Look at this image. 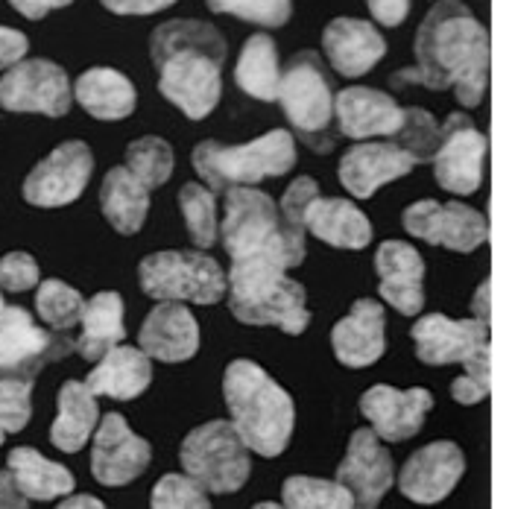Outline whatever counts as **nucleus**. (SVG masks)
<instances>
[{
    "mask_svg": "<svg viewBox=\"0 0 512 509\" xmlns=\"http://www.w3.org/2000/svg\"><path fill=\"white\" fill-rule=\"evenodd\" d=\"M416 167L393 141H360L340 161V182L357 199H369L378 188L407 176Z\"/></svg>",
    "mask_w": 512,
    "mask_h": 509,
    "instance_id": "obj_21",
    "label": "nucleus"
},
{
    "mask_svg": "<svg viewBox=\"0 0 512 509\" xmlns=\"http://www.w3.org/2000/svg\"><path fill=\"white\" fill-rule=\"evenodd\" d=\"M94 170V156L82 141H65L30 170L24 199L39 208H59L82 196Z\"/></svg>",
    "mask_w": 512,
    "mask_h": 509,
    "instance_id": "obj_14",
    "label": "nucleus"
},
{
    "mask_svg": "<svg viewBox=\"0 0 512 509\" xmlns=\"http://www.w3.org/2000/svg\"><path fill=\"white\" fill-rule=\"evenodd\" d=\"M6 466L12 471L18 489L30 501H53V498H65L74 492V474L65 466L41 457L33 448H15Z\"/></svg>",
    "mask_w": 512,
    "mask_h": 509,
    "instance_id": "obj_31",
    "label": "nucleus"
},
{
    "mask_svg": "<svg viewBox=\"0 0 512 509\" xmlns=\"http://www.w3.org/2000/svg\"><path fill=\"white\" fill-rule=\"evenodd\" d=\"M474 316L480 319V322H492V284L489 281H483L480 287H477V293H474Z\"/></svg>",
    "mask_w": 512,
    "mask_h": 509,
    "instance_id": "obj_49",
    "label": "nucleus"
},
{
    "mask_svg": "<svg viewBox=\"0 0 512 509\" xmlns=\"http://www.w3.org/2000/svg\"><path fill=\"white\" fill-rule=\"evenodd\" d=\"M126 167L153 191L161 188L173 173V150L164 138L147 135L126 147Z\"/></svg>",
    "mask_w": 512,
    "mask_h": 509,
    "instance_id": "obj_38",
    "label": "nucleus"
},
{
    "mask_svg": "<svg viewBox=\"0 0 512 509\" xmlns=\"http://www.w3.org/2000/svg\"><path fill=\"white\" fill-rule=\"evenodd\" d=\"M278 103L290 120V126L302 135L305 144H311L319 153L334 147V141H337L334 138L337 94L331 88L325 62L316 53L302 50L284 65Z\"/></svg>",
    "mask_w": 512,
    "mask_h": 509,
    "instance_id": "obj_7",
    "label": "nucleus"
},
{
    "mask_svg": "<svg viewBox=\"0 0 512 509\" xmlns=\"http://www.w3.org/2000/svg\"><path fill=\"white\" fill-rule=\"evenodd\" d=\"M179 208H182V217H185V226H188V235L197 246H211L217 235H220V226H217V202H214V191L197 185V182H188L182 191H179Z\"/></svg>",
    "mask_w": 512,
    "mask_h": 509,
    "instance_id": "obj_36",
    "label": "nucleus"
},
{
    "mask_svg": "<svg viewBox=\"0 0 512 509\" xmlns=\"http://www.w3.org/2000/svg\"><path fill=\"white\" fill-rule=\"evenodd\" d=\"M82 331H79L77 352L85 360H100L115 346H120L126 328H123V299L118 293H97L91 302H85L82 311Z\"/></svg>",
    "mask_w": 512,
    "mask_h": 509,
    "instance_id": "obj_32",
    "label": "nucleus"
},
{
    "mask_svg": "<svg viewBox=\"0 0 512 509\" xmlns=\"http://www.w3.org/2000/svg\"><path fill=\"white\" fill-rule=\"evenodd\" d=\"M337 129L346 138H393L404 123V109L390 94L352 85L337 94Z\"/></svg>",
    "mask_w": 512,
    "mask_h": 509,
    "instance_id": "obj_22",
    "label": "nucleus"
},
{
    "mask_svg": "<svg viewBox=\"0 0 512 509\" xmlns=\"http://www.w3.org/2000/svg\"><path fill=\"white\" fill-rule=\"evenodd\" d=\"M74 349L71 337L44 331L24 308H6L0 316V378L33 381L47 363Z\"/></svg>",
    "mask_w": 512,
    "mask_h": 509,
    "instance_id": "obj_10",
    "label": "nucleus"
},
{
    "mask_svg": "<svg viewBox=\"0 0 512 509\" xmlns=\"http://www.w3.org/2000/svg\"><path fill=\"white\" fill-rule=\"evenodd\" d=\"M39 284V264L27 252H9L0 258V287L9 293H24Z\"/></svg>",
    "mask_w": 512,
    "mask_h": 509,
    "instance_id": "obj_42",
    "label": "nucleus"
},
{
    "mask_svg": "<svg viewBox=\"0 0 512 509\" xmlns=\"http://www.w3.org/2000/svg\"><path fill=\"white\" fill-rule=\"evenodd\" d=\"M182 466L185 474L197 480L205 492L229 495L246 483L252 460H249V445L240 439L235 425L208 422L185 436Z\"/></svg>",
    "mask_w": 512,
    "mask_h": 509,
    "instance_id": "obj_9",
    "label": "nucleus"
},
{
    "mask_svg": "<svg viewBox=\"0 0 512 509\" xmlns=\"http://www.w3.org/2000/svg\"><path fill=\"white\" fill-rule=\"evenodd\" d=\"M30 392H33V381L0 378V445L9 433L27 428V422L33 416Z\"/></svg>",
    "mask_w": 512,
    "mask_h": 509,
    "instance_id": "obj_40",
    "label": "nucleus"
},
{
    "mask_svg": "<svg viewBox=\"0 0 512 509\" xmlns=\"http://www.w3.org/2000/svg\"><path fill=\"white\" fill-rule=\"evenodd\" d=\"M431 407H434V395L422 387L395 390L387 384H378L363 392L360 398V413L369 419L378 439H387V442H404L416 436L422 431Z\"/></svg>",
    "mask_w": 512,
    "mask_h": 509,
    "instance_id": "obj_19",
    "label": "nucleus"
},
{
    "mask_svg": "<svg viewBox=\"0 0 512 509\" xmlns=\"http://www.w3.org/2000/svg\"><path fill=\"white\" fill-rule=\"evenodd\" d=\"M100 205H103L106 220L118 229L120 235H135L147 220L150 188L126 164L112 167L100 188Z\"/></svg>",
    "mask_w": 512,
    "mask_h": 509,
    "instance_id": "obj_29",
    "label": "nucleus"
},
{
    "mask_svg": "<svg viewBox=\"0 0 512 509\" xmlns=\"http://www.w3.org/2000/svg\"><path fill=\"white\" fill-rule=\"evenodd\" d=\"M141 352L161 363H182L199 349V325L182 302H161L141 325Z\"/></svg>",
    "mask_w": 512,
    "mask_h": 509,
    "instance_id": "obj_24",
    "label": "nucleus"
},
{
    "mask_svg": "<svg viewBox=\"0 0 512 509\" xmlns=\"http://www.w3.org/2000/svg\"><path fill=\"white\" fill-rule=\"evenodd\" d=\"M77 103L97 120H123L135 112V85L115 68H91L74 85Z\"/></svg>",
    "mask_w": 512,
    "mask_h": 509,
    "instance_id": "obj_28",
    "label": "nucleus"
},
{
    "mask_svg": "<svg viewBox=\"0 0 512 509\" xmlns=\"http://www.w3.org/2000/svg\"><path fill=\"white\" fill-rule=\"evenodd\" d=\"M314 199H319V185H316L311 176H302L296 179L287 191H284V199H281V214L290 226L302 229L305 232V217H308V208L314 205Z\"/></svg>",
    "mask_w": 512,
    "mask_h": 509,
    "instance_id": "obj_43",
    "label": "nucleus"
},
{
    "mask_svg": "<svg viewBox=\"0 0 512 509\" xmlns=\"http://www.w3.org/2000/svg\"><path fill=\"white\" fill-rule=\"evenodd\" d=\"M150 466V442L129 431L126 419L109 413L94 433L91 471L106 486H126Z\"/></svg>",
    "mask_w": 512,
    "mask_h": 509,
    "instance_id": "obj_17",
    "label": "nucleus"
},
{
    "mask_svg": "<svg viewBox=\"0 0 512 509\" xmlns=\"http://www.w3.org/2000/svg\"><path fill=\"white\" fill-rule=\"evenodd\" d=\"M466 471V457L457 442L439 439L419 448L398 474V489L413 504H439L445 501Z\"/></svg>",
    "mask_w": 512,
    "mask_h": 509,
    "instance_id": "obj_15",
    "label": "nucleus"
},
{
    "mask_svg": "<svg viewBox=\"0 0 512 509\" xmlns=\"http://www.w3.org/2000/svg\"><path fill=\"white\" fill-rule=\"evenodd\" d=\"M74 88L68 74L47 59L12 65L0 79V106L9 112H39L47 118L68 115Z\"/></svg>",
    "mask_w": 512,
    "mask_h": 509,
    "instance_id": "obj_11",
    "label": "nucleus"
},
{
    "mask_svg": "<svg viewBox=\"0 0 512 509\" xmlns=\"http://www.w3.org/2000/svg\"><path fill=\"white\" fill-rule=\"evenodd\" d=\"M331 346L343 366H372L384 349V308L375 299H357L355 308L331 331Z\"/></svg>",
    "mask_w": 512,
    "mask_h": 509,
    "instance_id": "obj_25",
    "label": "nucleus"
},
{
    "mask_svg": "<svg viewBox=\"0 0 512 509\" xmlns=\"http://www.w3.org/2000/svg\"><path fill=\"white\" fill-rule=\"evenodd\" d=\"M416 357L428 366L466 363L474 352L489 346V325L472 319H448L445 314L422 316L413 325Z\"/></svg>",
    "mask_w": 512,
    "mask_h": 509,
    "instance_id": "obj_18",
    "label": "nucleus"
},
{
    "mask_svg": "<svg viewBox=\"0 0 512 509\" xmlns=\"http://www.w3.org/2000/svg\"><path fill=\"white\" fill-rule=\"evenodd\" d=\"M305 229L337 249H366L372 243V226L366 214L349 199H314L305 217Z\"/></svg>",
    "mask_w": 512,
    "mask_h": 509,
    "instance_id": "obj_27",
    "label": "nucleus"
},
{
    "mask_svg": "<svg viewBox=\"0 0 512 509\" xmlns=\"http://www.w3.org/2000/svg\"><path fill=\"white\" fill-rule=\"evenodd\" d=\"M393 457L372 428H357L349 439L337 480L352 492L355 509H378L393 486Z\"/></svg>",
    "mask_w": 512,
    "mask_h": 509,
    "instance_id": "obj_16",
    "label": "nucleus"
},
{
    "mask_svg": "<svg viewBox=\"0 0 512 509\" xmlns=\"http://www.w3.org/2000/svg\"><path fill=\"white\" fill-rule=\"evenodd\" d=\"M27 495L18 489L12 471H0V509H27Z\"/></svg>",
    "mask_w": 512,
    "mask_h": 509,
    "instance_id": "obj_47",
    "label": "nucleus"
},
{
    "mask_svg": "<svg viewBox=\"0 0 512 509\" xmlns=\"http://www.w3.org/2000/svg\"><path fill=\"white\" fill-rule=\"evenodd\" d=\"M150 56L158 68V91L191 120L208 118L220 103V68L226 41L202 21H167L150 39Z\"/></svg>",
    "mask_w": 512,
    "mask_h": 509,
    "instance_id": "obj_2",
    "label": "nucleus"
},
{
    "mask_svg": "<svg viewBox=\"0 0 512 509\" xmlns=\"http://www.w3.org/2000/svg\"><path fill=\"white\" fill-rule=\"evenodd\" d=\"M375 270L381 278V299L398 314L416 316L425 308V261L401 240H384L375 255Z\"/></svg>",
    "mask_w": 512,
    "mask_h": 509,
    "instance_id": "obj_20",
    "label": "nucleus"
},
{
    "mask_svg": "<svg viewBox=\"0 0 512 509\" xmlns=\"http://www.w3.org/2000/svg\"><path fill=\"white\" fill-rule=\"evenodd\" d=\"M439 138H442V126L436 123L434 115L428 109L410 106L404 109V123L390 141L398 144L407 156H413L416 164H422V161H434Z\"/></svg>",
    "mask_w": 512,
    "mask_h": 509,
    "instance_id": "obj_37",
    "label": "nucleus"
},
{
    "mask_svg": "<svg viewBox=\"0 0 512 509\" xmlns=\"http://www.w3.org/2000/svg\"><path fill=\"white\" fill-rule=\"evenodd\" d=\"M150 509H211L205 489L188 474H164L153 489Z\"/></svg>",
    "mask_w": 512,
    "mask_h": 509,
    "instance_id": "obj_41",
    "label": "nucleus"
},
{
    "mask_svg": "<svg viewBox=\"0 0 512 509\" xmlns=\"http://www.w3.org/2000/svg\"><path fill=\"white\" fill-rule=\"evenodd\" d=\"M97 416H100L97 398L88 390V384L68 381L59 390V416L50 428V442L59 451L74 454L91 439V433L97 431Z\"/></svg>",
    "mask_w": 512,
    "mask_h": 509,
    "instance_id": "obj_30",
    "label": "nucleus"
},
{
    "mask_svg": "<svg viewBox=\"0 0 512 509\" xmlns=\"http://www.w3.org/2000/svg\"><path fill=\"white\" fill-rule=\"evenodd\" d=\"M3 311H6V305H3V296H0V316H3Z\"/></svg>",
    "mask_w": 512,
    "mask_h": 509,
    "instance_id": "obj_52",
    "label": "nucleus"
},
{
    "mask_svg": "<svg viewBox=\"0 0 512 509\" xmlns=\"http://www.w3.org/2000/svg\"><path fill=\"white\" fill-rule=\"evenodd\" d=\"M270 261H232L229 308L246 325H276L284 334H302L311 322L305 287Z\"/></svg>",
    "mask_w": 512,
    "mask_h": 509,
    "instance_id": "obj_5",
    "label": "nucleus"
},
{
    "mask_svg": "<svg viewBox=\"0 0 512 509\" xmlns=\"http://www.w3.org/2000/svg\"><path fill=\"white\" fill-rule=\"evenodd\" d=\"M223 395L232 413V425L249 445V451L261 457H278L287 448L296 422L293 401L258 363H229L223 378Z\"/></svg>",
    "mask_w": 512,
    "mask_h": 509,
    "instance_id": "obj_3",
    "label": "nucleus"
},
{
    "mask_svg": "<svg viewBox=\"0 0 512 509\" xmlns=\"http://www.w3.org/2000/svg\"><path fill=\"white\" fill-rule=\"evenodd\" d=\"M220 232L232 261H270L290 270L305 258V232L284 220L273 196L255 188H232L226 194Z\"/></svg>",
    "mask_w": 512,
    "mask_h": 509,
    "instance_id": "obj_4",
    "label": "nucleus"
},
{
    "mask_svg": "<svg viewBox=\"0 0 512 509\" xmlns=\"http://www.w3.org/2000/svg\"><path fill=\"white\" fill-rule=\"evenodd\" d=\"M36 308H39L41 319L53 331H71L74 325L82 322L85 299L79 296L74 287H68L65 281L47 278V281H41L39 293H36Z\"/></svg>",
    "mask_w": 512,
    "mask_h": 509,
    "instance_id": "obj_35",
    "label": "nucleus"
},
{
    "mask_svg": "<svg viewBox=\"0 0 512 509\" xmlns=\"http://www.w3.org/2000/svg\"><path fill=\"white\" fill-rule=\"evenodd\" d=\"M284 509H355L352 492L337 480H319V477H287L281 486Z\"/></svg>",
    "mask_w": 512,
    "mask_h": 509,
    "instance_id": "obj_34",
    "label": "nucleus"
},
{
    "mask_svg": "<svg viewBox=\"0 0 512 509\" xmlns=\"http://www.w3.org/2000/svg\"><path fill=\"white\" fill-rule=\"evenodd\" d=\"M489 141L469 115H448L442 123V138L434 156V173L439 188L448 194L469 196L480 188L486 170Z\"/></svg>",
    "mask_w": 512,
    "mask_h": 509,
    "instance_id": "obj_13",
    "label": "nucleus"
},
{
    "mask_svg": "<svg viewBox=\"0 0 512 509\" xmlns=\"http://www.w3.org/2000/svg\"><path fill=\"white\" fill-rule=\"evenodd\" d=\"M296 164L293 135L284 129H273L252 144L223 147L214 141H202L194 150V167L199 179L217 194H229L232 188H246L270 176H284Z\"/></svg>",
    "mask_w": 512,
    "mask_h": 509,
    "instance_id": "obj_6",
    "label": "nucleus"
},
{
    "mask_svg": "<svg viewBox=\"0 0 512 509\" xmlns=\"http://www.w3.org/2000/svg\"><path fill=\"white\" fill-rule=\"evenodd\" d=\"M205 6L211 12L237 15V18H243L249 24H261V27H284L293 15L290 0H205Z\"/></svg>",
    "mask_w": 512,
    "mask_h": 509,
    "instance_id": "obj_39",
    "label": "nucleus"
},
{
    "mask_svg": "<svg viewBox=\"0 0 512 509\" xmlns=\"http://www.w3.org/2000/svg\"><path fill=\"white\" fill-rule=\"evenodd\" d=\"M492 47L489 30L474 18L466 3L439 0L416 33V65L393 77V85L416 82L431 91H454L457 103L474 109L489 88Z\"/></svg>",
    "mask_w": 512,
    "mask_h": 509,
    "instance_id": "obj_1",
    "label": "nucleus"
},
{
    "mask_svg": "<svg viewBox=\"0 0 512 509\" xmlns=\"http://www.w3.org/2000/svg\"><path fill=\"white\" fill-rule=\"evenodd\" d=\"M56 509H106V507H103V501H97V498H91V495H71V498H65V501H62Z\"/></svg>",
    "mask_w": 512,
    "mask_h": 509,
    "instance_id": "obj_50",
    "label": "nucleus"
},
{
    "mask_svg": "<svg viewBox=\"0 0 512 509\" xmlns=\"http://www.w3.org/2000/svg\"><path fill=\"white\" fill-rule=\"evenodd\" d=\"M9 3H12V9H18L24 18L39 21V18H44L47 12L62 9V6H71L74 0H9Z\"/></svg>",
    "mask_w": 512,
    "mask_h": 509,
    "instance_id": "obj_48",
    "label": "nucleus"
},
{
    "mask_svg": "<svg viewBox=\"0 0 512 509\" xmlns=\"http://www.w3.org/2000/svg\"><path fill=\"white\" fill-rule=\"evenodd\" d=\"M322 47L340 77L369 74L387 53V41L378 27L360 18H334L322 33Z\"/></svg>",
    "mask_w": 512,
    "mask_h": 509,
    "instance_id": "obj_23",
    "label": "nucleus"
},
{
    "mask_svg": "<svg viewBox=\"0 0 512 509\" xmlns=\"http://www.w3.org/2000/svg\"><path fill=\"white\" fill-rule=\"evenodd\" d=\"M235 82L255 100L273 103L281 91V68H278L276 41L270 36L246 39L235 68Z\"/></svg>",
    "mask_w": 512,
    "mask_h": 509,
    "instance_id": "obj_33",
    "label": "nucleus"
},
{
    "mask_svg": "<svg viewBox=\"0 0 512 509\" xmlns=\"http://www.w3.org/2000/svg\"><path fill=\"white\" fill-rule=\"evenodd\" d=\"M138 281L147 296L158 302H194L214 305L229 293V275L202 252H156L141 261Z\"/></svg>",
    "mask_w": 512,
    "mask_h": 509,
    "instance_id": "obj_8",
    "label": "nucleus"
},
{
    "mask_svg": "<svg viewBox=\"0 0 512 509\" xmlns=\"http://www.w3.org/2000/svg\"><path fill=\"white\" fill-rule=\"evenodd\" d=\"M150 381H153L150 357L141 349H132V346H115L112 352L97 360V366L85 384L94 395H109V398L129 401V398L147 390Z\"/></svg>",
    "mask_w": 512,
    "mask_h": 509,
    "instance_id": "obj_26",
    "label": "nucleus"
},
{
    "mask_svg": "<svg viewBox=\"0 0 512 509\" xmlns=\"http://www.w3.org/2000/svg\"><path fill=\"white\" fill-rule=\"evenodd\" d=\"M252 509H284V507H278V504H270V501H267V504H258V507H252Z\"/></svg>",
    "mask_w": 512,
    "mask_h": 509,
    "instance_id": "obj_51",
    "label": "nucleus"
},
{
    "mask_svg": "<svg viewBox=\"0 0 512 509\" xmlns=\"http://www.w3.org/2000/svg\"><path fill=\"white\" fill-rule=\"evenodd\" d=\"M369 3V12L378 24L384 27H398L404 24V18L410 15V3L413 0H366Z\"/></svg>",
    "mask_w": 512,
    "mask_h": 509,
    "instance_id": "obj_45",
    "label": "nucleus"
},
{
    "mask_svg": "<svg viewBox=\"0 0 512 509\" xmlns=\"http://www.w3.org/2000/svg\"><path fill=\"white\" fill-rule=\"evenodd\" d=\"M30 41L21 30L12 27H0V68H12L18 62H24Z\"/></svg>",
    "mask_w": 512,
    "mask_h": 509,
    "instance_id": "obj_44",
    "label": "nucleus"
},
{
    "mask_svg": "<svg viewBox=\"0 0 512 509\" xmlns=\"http://www.w3.org/2000/svg\"><path fill=\"white\" fill-rule=\"evenodd\" d=\"M404 229L413 237L445 246L451 252H474L489 240V223L480 211L463 202H436V199H419L413 202L404 217Z\"/></svg>",
    "mask_w": 512,
    "mask_h": 509,
    "instance_id": "obj_12",
    "label": "nucleus"
},
{
    "mask_svg": "<svg viewBox=\"0 0 512 509\" xmlns=\"http://www.w3.org/2000/svg\"><path fill=\"white\" fill-rule=\"evenodd\" d=\"M100 3L115 15H153L173 6L176 0H100Z\"/></svg>",
    "mask_w": 512,
    "mask_h": 509,
    "instance_id": "obj_46",
    "label": "nucleus"
}]
</instances>
